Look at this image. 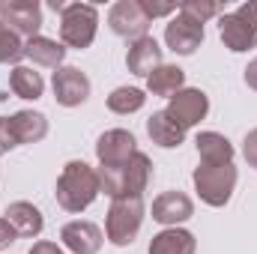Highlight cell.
Segmentation results:
<instances>
[{
    "instance_id": "ac0fdd59",
    "label": "cell",
    "mask_w": 257,
    "mask_h": 254,
    "mask_svg": "<svg viewBox=\"0 0 257 254\" xmlns=\"http://www.w3.org/2000/svg\"><path fill=\"white\" fill-rule=\"evenodd\" d=\"M147 135L162 150H174V147H180L186 141V129L180 126L168 111H153V117L147 120Z\"/></svg>"
},
{
    "instance_id": "5bb4252c",
    "label": "cell",
    "mask_w": 257,
    "mask_h": 254,
    "mask_svg": "<svg viewBox=\"0 0 257 254\" xmlns=\"http://www.w3.org/2000/svg\"><path fill=\"white\" fill-rule=\"evenodd\" d=\"M192 215H194L192 197L180 189L162 191V194L153 200V221H159V224H165V227H177V224L189 221Z\"/></svg>"
},
{
    "instance_id": "277c9868",
    "label": "cell",
    "mask_w": 257,
    "mask_h": 254,
    "mask_svg": "<svg viewBox=\"0 0 257 254\" xmlns=\"http://www.w3.org/2000/svg\"><path fill=\"white\" fill-rule=\"evenodd\" d=\"M99 30V12L93 3H66L60 12V42L69 48H90Z\"/></svg>"
},
{
    "instance_id": "30bf717a",
    "label": "cell",
    "mask_w": 257,
    "mask_h": 254,
    "mask_svg": "<svg viewBox=\"0 0 257 254\" xmlns=\"http://www.w3.org/2000/svg\"><path fill=\"white\" fill-rule=\"evenodd\" d=\"M150 18H147V12L141 9V0H120V3H114L111 6V12H108V27L117 33V36H123V39H144L147 36V30H150Z\"/></svg>"
},
{
    "instance_id": "52a82bcc",
    "label": "cell",
    "mask_w": 257,
    "mask_h": 254,
    "mask_svg": "<svg viewBox=\"0 0 257 254\" xmlns=\"http://www.w3.org/2000/svg\"><path fill=\"white\" fill-rule=\"evenodd\" d=\"M218 33L224 48L233 54H242L257 45V3H242L239 9L218 18Z\"/></svg>"
},
{
    "instance_id": "f546056e",
    "label": "cell",
    "mask_w": 257,
    "mask_h": 254,
    "mask_svg": "<svg viewBox=\"0 0 257 254\" xmlns=\"http://www.w3.org/2000/svg\"><path fill=\"white\" fill-rule=\"evenodd\" d=\"M30 254H66L63 248H57V242H48V239H39L30 245Z\"/></svg>"
},
{
    "instance_id": "8fae6325",
    "label": "cell",
    "mask_w": 257,
    "mask_h": 254,
    "mask_svg": "<svg viewBox=\"0 0 257 254\" xmlns=\"http://www.w3.org/2000/svg\"><path fill=\"white\" fill-rule=\"evenodd\" d=\"M165 111L189 132V129L197 126L209 114V96L203 90H197V87H183L180 93H174L168 99V108Z\"/></svg>"
},
{
    "instance_id": "83f0119b",
    "label": "cell",
    "mask_w": 257,
    "mask_h": 254,
    "mask_svg": "<svg viewBox=\"0 0 257 254\" xmlns=\"http://www.w3.org/2000/svg\"><path fill=\"white\" fill-rule=\"evenodd\" d=\"M242 156H245L248 168L257 171V129H251V132L245 135V141H242Z\"/></svg>"
},
{
    "instance_id": "484cf974",
    "label": "cell",
    "mask_w": 257,
    "mask_h": 254,
    "mask_svg": "<svg viewBox=\"0 0 257 254\" xmlns=\"http://www.w3.org/2000/svg\"><path fill=\"white\" fill-rule=\"evenodd\" d=\"M180 12L194 18L197 24H206L209 18L224 15V6L221 3H209V0H186V3H180Z\"/></svg>"
},
{
    "instance_id": "5b68a950",
    "label": "cell",
    "mask_w": 257,
    "mask_h": 254,
    "mask_svg": "<svg viewBox=\"0 0 257 254\" xmlns=\"http://www.w3.org/2000/svg\"><path fill=\"white\" fill-rule=\"evenodd\" d=\"M194 180V191L200 194V200L206 206H224L230 197H233V189H236V168L233 162L230 165H197L192 174Z\"/></svg>"
},
{
    "instance_id": "7a4b0ae2",
    "label": "cell",
    "mask_w": 257,
    "mask_h": 254,
    "mask_svg": "<svg viewBox=\"0 0 257 254\" xmlns=\"http://www.w3.org/2000/svg\"><path fill=\"white\" fill-rule=\"evenodd\" d=\"M150 180H153V159L147 153H141V150L123 168H99V186L111 200H117V197H144Z\"/></svg>"
},
{
    "instance_id": "9c48e42d",
    "label": "cell",
    "mask_w": 257,
    "mask_h": 254,
    "mask_svg": "<svg viewBox=\"0 0 257 254\" xmlns=\"http://www.w3.org/2000/svg\"><path fill=\"white\" fill-rule=\"evenodd\" d=\"M138 153V141L126 129H108L96 141V159L99 168H123L128 159Z\"/></svg>"
},
{
    "instance_id": "d6986e66",
    "label": "cell",
    "mask_w": 257,
    "mask_h": 254,
    "mask_svg": "<svg viewBox=\"0 0 257 254\" xmlns=\"http://www.w3.org/2000/svg\"><path fill=\"white\" fill-rule=\"evenodd\" d=\"M24 57L33 66H45V69H60L66 57V45L48 36H33L24 42Z\"/></svg>"
},
{
    "instance_id": "ba28073f",
    "label": "cell",
    "mask_w": 257,
    "mask_h": 254,
    "mask_svg": "<svg viewBox=\"0 0 257 254\" xmlns=\"http://www.w3.org/2000/svg\"><path fill=\"white\" fill-rule=\"evenodd\" d=\"M0 21L21 36L24 42L39 36L42 27V6L36 0H0Z\"/></svg>"
},
{
    "instance_id": "4dcf8cb0",
    "label": "cell",
    "mask_w": 257,
    "mask_h": 254,
    "mask_svg": "<svg viewBox=\"0 0 257 254\" xmlns=\"http://www.w3.org/2000/svg\"><path fill=\"white\" fill-rule=\"evenodd\" d=\"M242 78H245V84H248L251 90H257V57L245 66V75H242Z\"/></svg>"
},
{
    "instance_id": "3957f363",
    "label": "cell",
    "mask_w": 257,
    "mask_h": 254,
    "mask_svg": "<svg viewBox=\"0 0 257 254\" xmlns=\"http://www.w3.org/2000/svg\"><path fill=\"white\" fill-rule=\"evenodd\" d=\"M144 224V197H117L111 200L108 218H105V236L111 245L126 248L135 242Z\"/></svg>"
},
{
    "instance_id": "7c38bea8",
    "label": "cell",
    "mask_w": 257,
    "mask_h": 254,
    "mask_svg": "<svg viewBox=\"0 0 257 254\" xmlns=\"http://www.w3.org/2000/svg\"><path fill=\"white\" fill-rule=\"evenodd\" d=\"M51 90L57 105L63 108H78L90 99V78L78 66H60L51 78Z\"/></svg>"
},
{
    "instance_id": "ffe728a7",
    "label": "cell",
    "mask_w": 257,
    "mask_h": 254,
    "mask_svg": "<svg viewBox=\"0 0 257 254\" xmlns=\"http://www.w3.org/2000/svg\"><path fill=\"white\" fill-rule=\"evenodd\" d=\"M194 147H197V156L203 165H230L233 162V144L218 132H200L194 138Z\"/></svg>"
},
{
    "instance_id": "e0dca14e",
    "label": "cell",
    "mask_w": 257,
    "mask_h": 254,
    "mask_svg": "<svg viewBox=\"0 0 257 254\" xmlns=\"http://www.w3.org/2000/svg\"><path fill=\"white\" fill-rule=\"evenodd\" d=\"M3 218H6V221L12 224V230H15L18 236H24V239L39 236V233H42V227H45L42 212H39L30 200H15V203H9Z\"/></svg>"
},
{
    "instance_id": "2e32d148",
    "label": "cell",
    "mask_w": 257,
    "mask_h": 254,
    "mask_svg": "<svg viewBox=\"0 0 257 254\" xmlns=\"http://www.w3.org/2000/svg\"><path fill=\"white\" fill-rule=\"evenodd\" d=\"M126 66H128L132 75L150 78V75L162 66V48H159V42H156L150 33H147L144 39H135L126 51Z\"/></svg>"
},
{
    "instance_id": "6da1fadb",
    "label": "cell",
    "mask_w": 257,
    "mask_h": 254,
    "mask_svg": "<svg viewBox=\"0 0 257 254\" xmlns=\"http://www.w3.org/2000/svg\"><path fill=\"white\" fill-rule=\"evenodd\" d=\"M57 203L63 206L66 212H84L99 194H102V186H99V171L90 168L87 162L75 159L69 162L60 177H57Z\"/></svg>"
},
{
    "instance_id": "603a6c76",
    "label": "cell",
    "mask_w": 257,
    "mask_h": 254,
    "mask_svg": "<svg viewBox=\"0 0 257 254\" xmlns=\"http://www.w3.org/2000/svg\"><path fill=\"white\" fill-rule=\"evenodd\" d=\"M183 84H186V72L180 66H171V63H162L147 78V90L153 96H165V99H171L174 93H180Z\"/></svg>"
},
{
    "instance_id": "4316f807",
    "label": "cell",
    "mask_w": 257,
    "mask_h": 254,
    "mask_svg": "<svg viewBox=\"0 0 257 254\" xmlns=\"http://www.w3.org/2000/svg\"><path fill=\"white\" fill-rule=\"evenodd\" d=\"M141 9L147 12V18H150V21H156V18L174 15L180 6H177V3H153V0H141Z\"/></svg>"
},
{
    "instance_id": "cb8c5ba5",
    "label": "cell",
    "mask_w": 257,
    "mask_h": 254,
    "mask_svg": "<svg viewBox=\"0 0 257 254\" xmlns=\"http://www.w3.org/2000/svg\"><path fill=\"white\" fill-rule=\"evenodd\" d=\"M144 102H147V96H144V90H138V87H117V90L108 96V108H111L114 114H135V111L144 108Z\"/></svg>"
},
{
    "instance_id": "8992f818",
    "label": "cell",
    "mask_w": 257,
    "mask_h": 254,
    "mask_svg": "<svg viewBox=\"0 0 257 254\" xmlns=\"http://www.w3.org/2000/svg\"><path fill=\"white\" fill-rule=\"evenodd\" d=\"M45 135H48V117L39 111H18L12 117H0V156L24 144H39Z\"/></svg>"
},
{
    "instance_id": "7402d4cb",
    "label": "cell",
    "mask_w": 257,
    "mask_h": 254,
    "mask_svg": "<svg viewBox=\"0 0 257 254\" xmlns=\"http://www.w3.org/2000/svg\"><path fill=\"white\" fill-rule=\"evenodd\" d=\"M9 90L18 99H33L36 102L45 93V81H42V75L33 66H12V72H9Z\"/></svg>"
},
{
    "instance_id": "9a60e30c",
    "label": "cell",
    "mask_w": 257,
    "mask_h": 254,
    "mask_svg": "<svg viewBox=\"0 0 257 254\" xmlns=\"http://www.w3.org/2000/svg\"><path fill=\"white\" fill-rule=\"evenodd\" d=\"M60 239H63V245L72 254H99L102 242H105V233H102V227H99V224L78 218V221L63 224Z\"/></svg>"
},
{
    "instance_id": "4fadbf2b",
    "label": "cell",
    "mask_w": 257,
    "mask_h": 254,
    "mask_svg": "<svg viewBox=\"0 0 257 254\" xmlns=\"http://www.w3.org/2000/svg\"><path fill=\"white\" fill-rule=\"evenodd\" d=\"M165 42H168V48L174 54L189 57V54H194L200 48V42H203V24H197L194 18L183 15L177 9V15L165 24Z\"/></svg>"
},
{
    "instance_id": "d4e9b609",
    "label": "cell",
    "mask_w": 257,
    "mask_h": 254,
    "mask_svg": "<svg viewBox=\"0 0 257 254\" xmlns=\"http://www.w3.org/2000/svg\"><path fill=\"white\" fill-rule=\"evenodd\" d=\"M24 57V39L15 36L3 21H0V66L3 63H18Z\"/></svg>"
},
{
    "instance_id": "44dd1931",
    "label": "cell",
    "mask_w": 257,
    "mask_h": 254,
    "mask_svg": "<svg viewBox=\"0 0 257 254\" xmlns=\"http://www.w3.org/2000/svg\"><path fill=\"white\" fill-rule=\"evenodd\" d=\"M194 251H197V242L183 227H165L162 233H156L150 239V248H147V254H194Z\"/></svg>"
},
{
    "instance_id": "f1b7e54d",
    "label": "cell",
    "mask_w": 257,
    "mask_h": 254,
    "mask_svg": "<svg viewBox=\"0 0 257 254\" xmlns=\"http://www.w3.org/2000/svg\"><path fill=\"white\" fill-rule=\"evenodd\" d=\"M15 236H18V233L12 230V224H9L6 218H0V251H6V248L15 242Z\"/></svg>"
}]
</instances>
